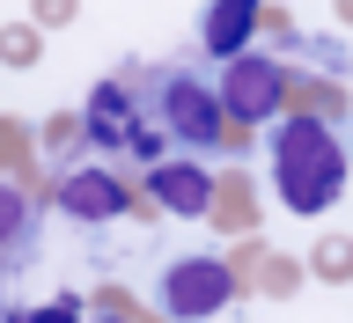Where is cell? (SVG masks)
<instances>
[{
  "instance_id": "6da1fadb",
  "label": "cell",
  "mask_w": 353,
  "mask_h": 323,
  "mask_svg": "<svg viewBox=\"0 0 353 323\" xmlns=\"http://www.w3.org/2000/svg\"><path fill=\"white\" fill-rule=\"evenodd\" d=\"M272 184L294 213H324L339 184H346V147L331 140V125L316 118H287L280 140H272Z\"/></svg>"
},
{
  "instance_id": "7a4b0ae2",
  "label": "cell",
  "mask_w": 353,
  "mask_h": 323,
  "mask_svg": "<svg viewBox=\"0 0 353 323\" xmlns=\"http://www.w3.org/2000/svg\"><path fill=\"white\" fill-rule=\"evenodd\" d=\"M140 81H148V66L110 74V81L88 96L81 132L96 147H125V154H140V162H162V103H154V88H140Z\"/></svg>"
},
{
  "instance_id": "3957f363",
  "label": "cell",
  "mask_w": 353,
  "mask_h": 323,
  "mask_svg": "<svg viewBox=\"0 0 353 323\" xmlns=\"http://www.w3.org/2000/svg\"><path fill=\"white\" fill-rule=\"evenodd\" d=\"M154 103H162V125L184 147H221L228 110H221V88H206L199 66H154Z\"/></svg>"
},
{
  "instance_id": "277c9868",
  "label": "cell",
  "mask_w": 353,
  "mask_h": 323,
  "mask_svg": "<svg viewBox=\"0 0 353 323\" xmlns=\"http://www.w3.org/2000/svg\"><path fill=\"white\" fill-rule=\"evenodd\" d=\"M287 103V66L280 59H228V74H221V110H228V125H258V118H272V110Z\"/></svg>"
},
{
  "instance_id": "5b68a950",
  "label": "cell",
  "mask_w": 353,
  "mask_h": 323,
  "mask_svg": "<svg viewBox=\"0 0 353 323\" xmlns=\"http://www.w3.org/2000/svg\"><path fill=\"white\" fill-rule=\"evenodd\" d=\"M162 302H170V316H214V309L228 302V264L176 258L170 272H162Z\"/></svg>"
},
{
  "instance_id": "8992f818",
  "label": "cell",
  "mask_w": 353,
  "mask_h": 323,
  "mask_svg": "<svg viewBox=\"0 0 353 323\" xmlns=\"http://www.w3.org/2000/svg\"><path fill=\"white\" fill-rule=\"evenodd\" d=\"M37 258V206L22 191H0V272H30Z\"/></svg>"
},
{
  "instance_id": "52a82bcc",
  "label": "cell",
  "mask_w": 353,
  "mask_h": 323,
  "mask_svg": "<svg viewBox=\"0 0 353 323\" xmlns=\"http://www.w3.org/2000/svg\"><path fill=\"white\" fill-rule=\"evenodd\" d=\"M250 37H258V0H214L206 8V52L214 59H243Z\"/></svg>"
},
{
  "instance_id": "ba28073f",
  "label": "cell",
  "mask_w": 353,
  "mask_h": 323,
  "mask_svg": "<svg viewBox=\"0 0 353 323\" xmlns=\"http://www.w3.org/2000/svg\"><path fill=\"white\" fill-rule=\"evenodd\" d=\"M59 206H66L74 220H110L118 206H125V184H118V176L81 169V176H66V184H59Z\"/></svg>"
},
{
  "instance_id": "9c48e42d",
  "label": "cell",
  "mask_w": 353,
  "mask_h": 323,
  "mask_svg": "<svg viewBox=\"0 0 353 323\" xmlns=\"http://www.w3.org/2000/svg\"><path fill=\"white\" fill-rule=\"evenodd\" d=\"M148 191L170 206V213H206V198H214V184L199 169H170V162H154L148 169Z\"/></svg>"
},
{
  "instance_id": "30bf717a",
  "label": "cell",
  "mask_w": 353,
  "mask_h": 323,
  "mask_svg": "<svg viewBox=\"0 0 353 323\" xmlns=\"http://www.w3.org/2000/svg\"><path fill=\"white\" fill-rule=\"evenodd\" d=\"M316 264H324L331 280H346V272H353V250H346V242H324V250H316Z\"/></svg>"
},
{
  "instance_id": "8fae6325",
  "label": "cell",
  "mask_w": 353,
  "mask_h": 323,
  "mask_svg": "<svg viewBox=\"0 0 353 323\" xmlns=\"http://www.w3.org/2000/svg\"><path fill=\"white\" fill-rule=\"evenodd\" d=\"M30 323H74V302H52V309H37Z\"/></svg>"
}]
</instances>
